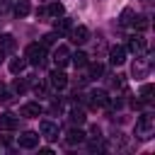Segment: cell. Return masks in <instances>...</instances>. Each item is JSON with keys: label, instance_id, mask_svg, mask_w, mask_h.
Segmentation results:
<instances>
[{"label": "cell", "instance_id": "4316f807", "mask_svg": "<svg viewBox=\"0 0 155 155\" xmlns=\"http://www.w3.org/2000/svg\"><path fill=\"white\" fill-rule=\"evenodd\" d=\"M12 90H15L17 94H22V92L27 90V82H22V80H15V85H12Z\"/></svg>", "mask_w": 155, "mask_h": 155}, {"label": "cell", "instance_id": "4fadbf2b", "mask_svg": "<svg viewBox=\"0 0 155 155\" xmlns=\"http://www.w3.org/2000/svg\"><path fill=\"white\" fill-rule=\"evenodd\" d=\"M65 143H68V145H78V143H85V133H82L80 128H70V131L65 133Z\"/></svg>", "mask_w": 155, "mask_h": 155}, {"label": "cell", "instance_id": "cb8c5ba5", "mask_svg": "<svg viewBox=\"0 0 155 155\" xmlns=\"http://www.w3.org/2000/svg\"><path fill=\"white\" fill-rule=\"evenodd\" d=\"M131 22H133V10L126 7V10L121 12V24H131Z\"/></svg>", "mask_w": 155, "mask_h": 155}, {"label": "cell", "instance_id": "7a4b0ae2", "mask_svg": "<svg viewBox=\"0 0 155 155\" xmlns=\"http://www.w3.org/2000/svg\"><path fill=\"white\" fill-rule=\"evenodd\" d=\"M150 133H153V119L145 114V116H140V119H138V124H136V136H138V138H143V140H148V138H150Z\"/></svg>", "mask_w": 155, "mask_h": 155}, {"label": "cell", "instance_id": "9c48e42d", "mask_svg": "<svg viewBox=\"0 0 155 155\" xmlns=\"http://www.w3.org/2000/svg\"><path fill=\"white\" fill-rule=\"evenodd\" d=\"M87 39H90V29H87V27L80 24V27L70 29V41H73V44H85Z\"/></svg>", "mask_w": 155, "mask_h": 155}, {"label": "cell", "instance_id": "e0dca14e", "mask_svg": "<svg viewBox=\"0 0 155 155\" xmlns=\"http://www.w3.org/2000/svg\"><path fill=\"white\" fill-rule=\"evenodd\" d=\"M53 27H56V34H65V31H70V19H56L53 22Z\"/></svg>", "mask_w": 155, "mask_h": 155}, {"label": "cell", "instance_id": "6da1fadb", "mask_svg": "<svg viewBox=\"0 0 155 155\" xmlns=\"http://www.w3.org/2000/svg\"><path fill=\"white\" fill-rule=\"evenodd\" d=\"M24 58H27V63H31V65H41L44 58H46V48H44L41 44H29L27 51H24Z\"/></svg>", "mask_w": 155, "mask_h": 155}, {"label": "cell", "instance_id": "44dd1931", "mask_svg": "<svg viewBox=\"0 0 155 155\" xmlns=\"http://www.w3.org/2000/svg\"><path fill=\"white\" fill-rule=\"evenodd\" d=\"M85 119H87V116H85L82 109H73V111H70V121H73V124L80 126V124H85Z\"/></svg>", "mask_w": 155, "mask_h": 155}, {"label": "cell", "instance_id": "8992f818", "mask_svg": "<svg viewBox=\"0 0 155 155\" xmlns=\"http://www.w3.org/2000/svg\"><path fill=\"white\" fill-rule=\"evenodd\" d=\"M87 97H90V104H92L94 109H97V107H107V104H109V97H107V92H104V90H92Z\"/></svg>", "mask_w": 155, "mask_h": 155}, {"label": "cell", "instance_id": "d6986e66", "mask_svg": "<svg viewBox=\"0 0 155 155\" xmlns=\"http://www.w3.org/2000/svg\"><path fill=\"white\" fill-rule=\"evenodd\" d=\"M15 15H17V17H27V15H29V2H27V0H19V2L15 5Z\"/></svg>", "mask_w": 155, "mask_h": 155}, {"label": "cell", "instance_id": "3957f363", "mask_svg": "<svg viewBox=\"0 0 155 155\" xmlns=\"http://www.w3.org/2000/svg\"><path fill=\"white\" fill-rule=\"evenodd\" d=\"M53 63H56V68H65V65L70 63V51H68V46H56V51H53Z\"/></svg>", "mask_w": 155, "mask_h": 155}, {"label": "cell", "instance_id": "ac0fdd59", "mask_svg": "<svg viewBox=\"0 0 155 155\" xmlns=\"http://www.w3.org/2000/svg\"><path fill=\"white\" fill-rule=\"evenodd\" d=\"M0 48H2V51H12V48H15L12 34H2V36H0Z\"/></svg>", "mask_w": 155, "mask_h": 155}, {"label": "cell", "instance_id": "30bf717a", "mask_svg": "<svg viewBox=\"0 0 155 155\" xmlns=\"http://www.w3.org/2000/svg\"><path fill=\"white\" fill-rule=\"evenodd\" d=\"M17 116L12 114V111H5V114H0V128L2 131H15L17 128Z\"/></svg>", "mask_w": 155, "mask_h": 155}, {"label": "cell", "instance_id": "8fae6325", "mask_svg": "<svg viewBox=\"0 0 155 155\" xmlns=\"http://www.w3.org/2000/svg\"><path fill=\"white\" fill-rule=\"evenodd\" d=\"M145 48H148V44H145L143 36H131V41H128V51L131 53L140 56V53H145Z\"/></svg>", "mask_w": 155, "mask_h": 155}, {"label": "cell", "instance_id": "7402d4cb", "mask_svg": "<svg viewBox=\"0 0 155 155\" xmlns=\"http://www.w3.org/2000/svg\"><path fill=\"white\" fill-rule=\"evenodd\" d=\"M46 10H48L51 17H61V15H63V5H61V2H51Z\"/></svg>", "mask_w": 155, "mask_h": 155}, {"label": "cell", "instance_id": "f1b7e54d", "mask_svg": "<svg viewBox=\"0 0 155 155\" xmlns=\"http://www.w3.org/2000/svg\"><path fill=\"white\" fill-rule=\"evenodd\" d=\"M10 7V0H0V12H5Z\"/></svg>", "mask_w": 155, "mask_h": 155}, {"label": "cell", "instance_id": "ffe728a7", "mask_svg": "<svg viewBox=\"0 0 155 155\" xmlns=\"http://www.w3.org/2000/svg\"><path fill=\"white\" fill-rule=\"evenodd\" d=\"M56 39H58V34H56V31H48V34H44V36H41V46H44V48H48V46H53V44H56Z\"/></svg>", "mask_w": 155, "mask_h": 155}, {"label": "cell", "instance_id": "5b68a950", "mask_svg": "<svg viewBox=\"0 0 155 155\" xmlns=\"http://www.w3.org/2000/svg\"><path fill=\"white\" fill-rule=\"evenodd\" d=\"M48 82H51L53 90H65V85H68V75H65L63 70H53V73L48 75Z\"/></svg>", "mask_w": 155, "mask_h": 155}, {"label": "cell", "instance_id": "83f0119b", "mask_svg": "<svg viewBox=\"0 0 155 155\" xmlns=\"http://www.w3.org/2000/svg\"><path fill=\"white\" fill-rule=\"evenodd\" d=\"M36 15H39V17H48V10H46V7H39Z\"/></svg>", "mask_w": 155, "mask_h": 155}, {"label": "cell", "instance_id": "d4e9b609", "mask_svg": "<svg viewBox=\"0 0 155 155\" xmlns=\"http://www.w3.org/2000/svg\"><path fill=\"white\" fill-rule=\"evenodd\" d=\"M102 70H104V65H102V63H92V65H90V78L102 75Z\"/></svg>", "mask_w": 155, "mask_h": 155}, {"label": "cell", "instance_id": "7c38bea8", "mask_svg": "<svg viewBox=\"0 0 155 155\" xmlns=\"http://www.w3.org/2000/svg\"><path fill=\"white\" fill-rule=\"evenodd\" d=\"M109 61H111V65H121L126 61V48L124 46H111L109 48Z\"/></svg>", "mask_w": 155, "mask_h": 155}, {"label": "cell", "instance_id": "484cf974", "mask_svg": "<svg viewBox=\"0 0 155 155\" xmlns=\"http://www.w3.org/2000/svg\"><path fill=\"white\" fill-rule=\"evenodd\" d=\"M140 94H143V99H150V94H153V85L145 82V85L140 87Z\"/></svg>", "mask_w": 155, "mask_h": 155}, {"label": "cell", "instance_id": "2e32d148", "mask_svg": "<svg viewBox=\"0 0 155 155\" xmlns=\"http://www.w3.org/2000/svg\"><path fill=\"white\" fill-rule=\"evenodd\" d=\"M70 63H73L75 68H82V65H87V53H82V51L73 53V56H70Z\"/></svg>", "mask_w": 155, "mask_h": 155}, {"label": "cell", "instance_id": "f546056e", "mask_svg": "<svg viewBox=\"0 0 155 155\" xmlns=\"http://www.w3.org/2000/svg\"><path fill=\"white\" fill-rule=\"evenodd\" d=\"M2 58H5V51H2V48H0V63H2Z\"/></svg>", "mask_w": 155, "mask_h": 155}, {"label": "cell", "instance_id": "ba28073f", "mask_svg": "<svg viewBox=\"0 0 155 155\" xmlns=\"http://www.w3.org/2000/svg\"><path fill=\"white\" fill-rule=\"evenodd\" d=\"M39 131H41V136H44L46 140H56V138H58V126H56L53 121H41Z\"/></svg>", "mask_w": 155, "mask_h": 155}, {"label": "cell", "instance_id": "52a82bcc", "mask_svg": "<svg viewBox=\"0 0 155 155\" xmlns=\"http://www.w3.org/2000/svg\"><path fill=\"white\" fill-rule=\"evenodd\" d=\"M44 109H41V104L39 102H27V104H22V109H19V114L24 116V119H34V116H39Z\"/></svg>", "mask_w": 155, "mask_h": 155}, {"label": "cell", "instance_id": "277c9868", "mask_svg": "<svg viewBox=\"0 0 155 155\" xmlns=\"http://www.w3.org/2000/svg\"><path fill=\"white\" fill-rule=\"evenodd\" d=\"M17 143H19V148L31 150V148H36V145H39V133H34V131H24V133L17 138Z\"/></svg>", "mask_w": 155, "mask_h": 155}, {"label": "cell", "instance_id": "5bb4252c", "mask_svg": "<svg viewBox=\"0 0 155 155\" xmlns=\"http://www.w3.org/2000/svg\"><path fill=\"white\" fill-rule=\"evenodd\" d=\"M24 68H27V58H12V61H10V73L17 75V73H22Z\"/></svg>", "mask_w": 155, "mask_h": 155}, {"label": "cell", "instance_id": "603a6c76", "mask_svg": "<svg viewBox=\"0 0 155 155\" xmlns=\"http://www.w3.org/2000/svg\"><path fill=\"white\" fill-rule=\"evenodd\" d=\"M138 63H133V75H143L145 70H148V63L143 61V58H136Z\"/></svg>", "mask_w": 155, "mask_h": 155}, {"label": "cell", "instance_id": "9a60e30c", "mask_svg": "<svg viewBox=\"0 0 155 155\" xmlns=\"http://www.w3.org/2000/svg\"><path fill=\"white\" fill-rule=\"evenodd\" d=\"M131 24L136 27V31H145V29L150 27V22H148V17H145V15H138V17H136Z\"/></svg>", "mask_w": 155, "mask_h": 155}]
</instances>
